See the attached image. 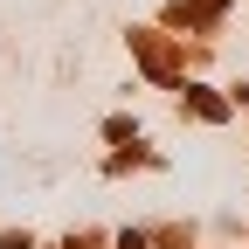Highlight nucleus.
I'll return each instance as SVG.
<instances>
[{
	"label": "nucleus",
	"instance_id": "2",
	"mask_svg": "<svg viewBox=\"0 0 249 249\" xmlns=\"http://www.w3.org/2000/svg\"><path fill=\"white\" fill-rule=\"evenodd\" d=\"M0 249H28V235H7V242H0Z\"/></svg>",
	"mask_w": 249,
	"mask_h": 249
},
{
	"label": "nucleus",
	"instance_id": "1",
	"mask_svg": "<svg viewBox=\"0 0 249 249\" xmlns=\"http://www.w3.org/2000/svg\"><path fill=\"white\" fill-rule=\"evenodd\" d=\"M118 249H145V235H118Z\"/></svg>",
	"mask_w": 249,
	"mask_h": 249
}]
</instances>
